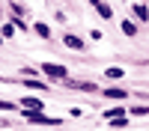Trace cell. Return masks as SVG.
Instances as JSON below:
<instances>
[{"mask_svg":"<svg viewBox=\"0 0 149 131\" xmlns=\"http://www.w3.org/2000/svg\"><path fill=\"white\" fill-rule=\"evenodd\" d=\"M122 33H125V36H137V24H134V21H122Z\"/></svg>","mask_w":149,"mask_h":131,"instance_id":"8","label":"cell"},{"mask_svg":"<svg viewBox=\"0 0 149 131\" xmlns=\"http://www.w3.org/2000/svg\"><path fill=\"white\" fill-rule=\"evenodd\" d=\"M42 71H45L48 78H57V80H66L69 78L66 66H57V63H42Z\"/></svg>","mask_w":149,"mask_h":131,"instance_id":"1","label":"cell"},{"mask_svg":"<svg viewBox=\"0 0 149 131\" xmlns=\"http://www.w3.org/2000/svg\"><path fill=\"white\" fill-rule=\"evenodd\" d=\"M33 30L42 36V39H48V36H51V30H48V24H33Z\"/></svg>","mask_w":149,"mask_h":131,"instance_id":"13","label":"cell"},{"mask_svg":"<svg viewBox=\"0 0 149 131\" xmlns=\"http://www.w3.org/2000/svg\"><path fill=\"white\" fill-rule=\"evenodd\" d=\"M131 12H134V18H137V21H149V9L140 3V0H137V3H134L131 6Z\"/></svg>","mask_w":149,"mask_h":131,"instance_id":"5","label":"cell"},{"mask_svg":"<svg viewBox=\"0 0 149 131\" xmlns=\"http://www.w3.org/2000/svg\"><path fill=\"white\" fill-rule=\"evenodd\" d=\"M21 107H24V110H33V113L45 110V104H42L39 98H33V95H24V98H21Z\"/></svg>","mask_w":149,"mask_h":131,"instance_id":"2","label":"cell"},{"mask_svg":"<svg viewBox=\"0 0 149 131\" xmlns=\"http://www.w3.org/2000/svg\"><path fill=\"white\" fill-rule=\"evenodd\" d=\"M12 33H15V24H6V27H3V30H0V36H6V39H9V36H12Z\"/></svg>","mask_w":149,"mask_h":131,"instance_id":"14","label":"cell"},{"mask_svg":"<svg viewBox=\"0 0 149 131\" xmlns=\"http://www.w3.org/2000/svg\"><path fill=\"white\" fill-rule=\"evenodd\" d=\"M0 42H3V36H0Z\"/></svg>","mask_w":149,"mask_h":131,"instance_id":"16","label":"cell"},{"mask_svg":"<svg viewBox=\"0 0 149 131\" xmlns=\"http://www.w3.org/2000/svg\"><path fill=\"white\" fill-rule=\"evenodd\" d=\"M104 98H116V101H122V98H128V89H122V87H107V89H104Z\"/></svg>","mask_w":149,"mask_h":131,"instance_id":"3","label":"cell"},{"mask_svg":"<svg viewBox=\"0 0 149 131\" xmlns=\"http://www.w3.org/2000/svg\"><path fill=\"white\" fill-rule=\"evenodd\" d=\"M128 113H131V116H149V107H146V104H137V107H131Z\"/></svg>","mask_w":149,"mask_h":131,"instance_id":"11","label":"cell"},{"mask_svg":"<svg viewBox=\"0 0 149 131\" xmlns=\"http://www.w3.org/2000/svg\"><path fill=\"white\" fill-rule=\"evenodd\" d=\"M122 75H125V71H122V69H119V66H110V69H107V71H104V78H110V80H119V78H122Z\"/></svg>","mask_w":149,"mask_h":131,"instance_id":"9","label":"cell"},{"mask_svg":"<svg viewBox=\"0 0 149 131\" xmlns=\"http://www.w3.org/2000/svg\"><path fill=\"white\" fill-rule=\"evenodd\" d=\"M116 116H125V107H110V110H104V119H116Z\"/></svg>","mask_w":149,"mask_h":131,"instance_id":"10","label":"cell"},{"mask_svg":"<svg viewBox=\"0 0 149 131\" xmlns=\"http://www.w3.org/2000/svg\"><path fill=\"white\" fill-rule=\"evenodd\" d=\"M90 3L95 6V12H98L102 18H113V9H110V6L104 3V0H90Z\"/></svg>","mask_w":149,"mask_h":131,"instance_id":"4","label":"cell"},{"mask_svg":"<svg viewBox=\"0 0 149 131\" xmlns=\"http://www.w3.org/2000/svg\"><path fill=\"white\" fill-rule=\"evenodd\" d=\"M21 83H24V87H27V89H39V92H45V89H48V83H42V80H36V78H24Z\"/></svg>","mask_w":149,"mask_h":131,"instance_id":"6","label":"cell"},{"mask_svg":"<svg viewBox=\"0 0 149 131\" xmlns=\"http://www.w3.org/2000/svg\"><path fill=\"white\" fill-rule=\"evenodd\" d=\"M69 87H74V89H84V92H95V83H69Z\"/></svg>","mask_w":149,"mask_h":131,"instance_id":"12","label":"cell"},{"mask_svg":"<svg viewBox=\"0 0 149 131\" xmlns=\"http://www.w3.org/2000/svg\"><path fill=\"white\" fill-rule=\"evenodd\" d=\"M63 42H66V48H72V51H81V48H84V39H78V36H63Z\"/></svg>","mask_w":149,"mask_h":131,"instance_id":"7","label":"cell"},{"mask_svg":"<svg viewBox=\"0 0 149 131\" xmlns=\"http://www.w3.org/2000/svg\"><path fill=\"white\" fill-rule=\"evenodd\" d=\"M0 110H15V104L6 101V98H0Z\"/></svg>","mask_w":149,"mask_h":131,"instance_id":"15","label":"cell"}]
</instances>
